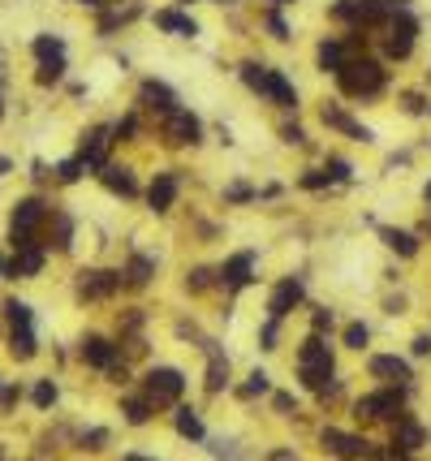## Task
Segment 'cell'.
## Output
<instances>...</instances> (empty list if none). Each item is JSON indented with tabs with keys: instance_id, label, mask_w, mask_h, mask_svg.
<instances>
[{
	"instance_id": "43",
	"label": "cell",
	"mask_w": 431,
	"mask_h": 461,
	"mask_svg": "<svg viewBox=\"0 0 431 461\" xmlns=\"http://www.w3.org/2000/svg\"><path fill=\"white\" fill-rule=\"evenodd\" d=\"M323 328H332V311H315V332H323Z\"/></svg>"
},
{
	"instance_id": "22",
	"label": "cell",
	"mask_w": 431,
	"mask_h": 461,
	"mask_svg": "<svg viewBox=\"0 0 431 461\" xmlns=\"http://www.w3.org/2000/svg\"><path fill=\"white\" fill-rule=\"evenodd\" d=\"M99 177H103V186L108 190H117V194H134L138 186H134V177H130V169H99Z\"/></svg>"
},
{
	"instance_id": "1",
	"label": "cell",
	"mask_w": 431,
	"mask_h": 461,
	"mask_svg": "<svg viewBox=\"0 0 431 461\" xmlns=\"http://www.w3.org/2000/svg\"><path fill=\"white\" fill-rule=\"evenodd\" d=\"M298 375L306 380V388H315V392H323V397L337 392V384H332V349L323 345L319 336H310V341L302 345V353H298Z\"/></svg>"
},
{
	"instance_id": "51",
	"label": "cell",
	"mask_w": 431,
	"mask_h": 461,
	"mask_svg": "<svg viewBox=\"0 0 431 461\" xmlns=\"http://www.w3.org/2000/svg\"><path fill=\"white\" fill-rule=\"evenodd\" d=\"M78 5H91V9H95V5H103V0H78Z\"/></svg>"
},
{
	"instance_id": "56",
	"label": "cell",
	"mask_w": 431,
	"mask_h": 461,
	"mask_svg": "<svg viewBox=\"0 0 431 461\" xmlns=\"http://www.w3.org/2000/svg\"><path fill=\"white\" fill-rule=\"evenodd\" d=\"M142 461H147V457H142Z\"/></svg>"
},
{
	"instance_id": "10",
	"label": "cell",
	"mask_w": 431,
	"mask_h": 461,
	"mask_svg": "<svg viewBox=\"0 0 431 461\" xmlns=\"http://www.w3.org/2000/svg\"><path fill=\"white\" fill-rule=\"evenodd\" d=\"M39 268H43V250H39V246H22L0 272H5L9 280H18V276H39Z\"/></svg>"
},
{
	"instance_id": "4",
	"label": "cell",
	"mask_w": 431,
	"mask_h": 461,
	"mask_svg": "<svg viewBox=\"0 0 431 461\" xmlns=\"http://www.w3.org/2000/svg\"><path fill=\"white\" fill-rule=\"evenodd\" d=\"M181 388H186V375L173 371V367H151V371H147V401H151V405H169V401H177Z\"/></svg>"
},
{
	"instance_id": "7",
	"label": "cell",
	"mask_w": 431,
	"mask_h": 461,
	"mask_svg": "<svg viewBox=\"0 0 431 461\" xmlns=\"http://www.w3.org/2000/svg\"><path fill=\"white\" fill-rule=\"evenodd\" d=\"M358 419H397L401 414V392H371L354 405Z\"/></svg>"
},
{
	"instance_id": "15",
	"label": "cell",
	"mask_w": 431,
	"mask_h": 461,
	"mask_svg": "<svg viewBox=\"0 0 431 461\" xmlns=\"http://www.w3.org/2000/svg\"><path fill=\"white\" fill-rule=\"evenodd\" d=\"M82 358H86L91 367H99V371H113V363H117V349L108 345L103 336H86V341H82Z\"/></svg>"
},
{
	"instance_id": "31",
	"label": "cell",
	"mask_w": 431,
	"mask_h": 461,
	"mask_svg": "<svg viewBox=\"0 0 431 461\" xmlns=\"http://www.w3.org/2000/svg\"><path fill=\"white\" fill-rule=\"evenodd\" d=\"M125 419H130L134 427H142V423L151 419V401H138V397H130V401H125Z\"/></svg>"
},
{
	"instance_id": "50",
	"label": "cell",
	"mask_w": 431,
	"mask_h": 461,
	"mask_svg": "<svg viewBox=\"0 0 431 461\" xmlns=\"http://www.w3.org/2000/svg\"><path fill=\"white\" fill-rule=\"evenodd\" d=\"M272 461H293V453H272Z\"/></svg>"
},
{
	"instance_id": "8",
	"label": "cell",
	"mask_w": 431,
	"mask_h": 461,
	"mask_svg": "<svg viewBox=\"0 0 431 461\" xmlns=\"http://www.w3.org/2000/svg\"><path fill=\"white\" fill-rule=\"evenodd\" d=\"M319 440H323V448H332V453H337V457H345V461H354V457H375V448H371L366 440L345 436V431H337V427H328Z\"/></svg>"
},
{
	"instance_id": "24",
	"label": "cell",
	"mask_w": 431,
	"mask_h": 461,
	"mask_svg": "<svg viewBox=\"0 0 431 461\" xmlns=\"http://www.w3.org/2000/svg\"><path fill=\"white\" fill-rule=\"evenodd\" d=\"M9 349H13V358H35L39 341H35V332H30V328H13V336H9Z\"/></svg>"
},
{
	"instance_id": "52",
	"label": "cell",
	"mask_w": 431,
	"mask_h": 461,
	"mask_svg": "<svg viewBox=\"0 0 431 461\" xmlns=\"http://www.w3.org/2000/svg\"><path fill=\"white\" fill-rule=\"evenodd\" d=\"M427 198H431V181H427Z\"/></svg>"
},
{
	"instance_id": "32",
	"label": "cell",
	"mask_w": 431,
	"mask_h": 461,
	"mask_svg": "<svg viewBox=\"0 0 431 461\" xmlns=\"http://www.w3.org/2000/svg\"><path fill=\"white\" fill-rule=\"evenodd\" d=\"M151 272H155V263H151V259H142V254H134V263H130V280H134V285H147V280H151Z\"/></svg>"
},
{
	"instance_id": "28",
	"label": "cell",
	"mask_w": 431,
	"mask_h": 461,
	"mask_svg": "<svg viewBox=\"0 0 431 461\" xmlns=\"http://www.w3.org/2000/svg\"><path fill=\"white\" fill-rule=\"evenodd\" d=\"M35 57H39V61L65 57V43H61V39H47V35H39V39H35Z\"/></svg>"
},
{
	"instance_id": "41",
	"label": "cell",
	"mask_w": 431,
	"mask_h": 461,
	"mask_svg": "<svg viewBox=\"0 0 431 461\" xmlns=\"http://www.w3.org/2000/svg\"><path fill=\"white\" fill-rule=\"evenodd\" d=\"M302 186H306V190H319V186H328V177H323V173H306Z\"/></svg>"
},
{
	"instance_id": "29",
	"label": "cell",
	"mask_w": 431,
	"mask_h": 461,
	"mask_svg": "<svg viewBox=\"0 0 431 461\" xmlns=\"http://www.w3.org/2000/svg\"><path fill=\"white\" fill-rule=\"evenodd\" d=\"M30 401H35L39 409H47V405H57V384H52V380H39V384L30 388Z\"/></svg>"
},
{
	"instance_id": "19",
	"label": "cell",
	"mask_w": 431,
	"mask_h": 461,
	"mask_svg": "<svg viewBox=\"0 0 431 461\" xmlns=\"http://www.w3.org/2000/svg\"><path fill=\"white\" fill-rule=\"evenodd\" d=\"M250 268H254V254H237V259H229V263H225L220 280H225L229 289H242V285L250 280Z\"/></svg>"
},
{
	"instance_id": "20",
	"label": "cell",
	"mask_w": 431,
	"mask_h": 461,
	"mask_svg": "<svg viewBox=\"0 0 431 461\" xmlns=\"http://www.w3.org/2000/svg\"><path fill=\"white\" fill-rule=\"evenodd\" d=\"M142 104L155 108V113H169V108L177 104V95H173L164 82H142Z\"/></svg>"
},
{
	"instance_id": "6",
	"label": "cell",
	"mask_w": 431,
	"mask_h": 461,
	"mask_svg": "<svg viewBox=\"0 0 431 461\" xmlns=\"http://www.w3.org/2000/svg\"><path fill=\"white\" fill-rule=\"evenodd\" d=\"M393 22V30H388V39H384V47H388V57H397V61H405L410 57V47H414V35H418V22L401 9V13H393L388 18Z\"/></svg>"
},
{
	"instance_id": "42",
	"label": "cell",
	"mask_w": 431,
	"mask_h": 461,
	"mask_svg": "<svg viewBox=\"0 0 431 461\" xmlns=\"http://www.w3.org/2000/svg\"><path fill=\"white\" fill-rule=\"evenodd\" d=\"M263 349H276V319L263 328Z\"/></svg>"
},
{
	"instance_id": "49",
	"label": "cell",
	"mask_w": 431,
	"mask_h": 461,
	"mask_svg": "<svg viewBox=\"0 0 431 461\" xmlns=\"http://www.w3.org/2000/svg\"><path fill=\"white\" fill-rule=\"evenodd\" d=\"M134 130H138V121H134V117H125V121H121V125H117V134H125V138H130V134H134Z\"/></svg>"
},
{
	"instance_id": "34",
	"label": "cell",
	"mask_w": 431,
	"mask_h": 461,
	"mask_svg": "<svg viewBox=\"0 0 431 461\" xmlns=\"http://www.w3.org/2000/svg\"><path fill=\"white\" fill-rule=\"evenodd\" d=\"M82 169H86L82 160H61V164H57V177H61V181H78Z\"/></svg>"
},
{
	"instance_id": "38",
	"label": "cell",
	"mask_w": 431,
	"mask_h": 461,
	"mask_svg": "<svg viewBox=\"0 0 431 461\" xmlns=\"http://www.w3.org/2000/svg\"><path fill=\"white\" fill-rule=\"evenodd\" d=\"M69 237H74V224L61 216V220H57V246H61V250H69Z\"/></svg>"
},
{
	"instance_id": "18",
	"label": "cell",
	"mask_w": 431,
	"mask_h": 461,
	"mask_svg": "<svg viewBox=\"0 0 431 461\" xmlns=\"http://www.w3.org/2000/svg\"><path fill=\"white\" fill-rule=\"evenodd\" d=\"M155 26H159V30H177V35H186V39H194V35H198L194 18L177 13V9H159V13H155Z\"/></svg>"
},
{
	"instance_id": "13",
	"label": "cell",
	"mask_w": 431,
	"mask_h": 461,
	"mask_svg": "<svg viewBox=\"0 0 431 461\" xmlns=\"http://www.w3.org/2000/svg\"><path fill=\"white\" fill-rule=\"evenodd\" d=\"M173 198H177V173H159V177L151 181V190H147L151 212H169Z\"/></svg>"
},
{
	"instance_id": "17",
	"label": "cell",
	"mask_w": 431,
	"mask_h": 461,
	"mask_svg": "<svg viewBox=\"0 0 431 461\" xmlns=\"http://www.w3.org/2000/svg\"><path fill=\"white\" fill-rule=\"evenodd\" d=\"M323 125H332V130H341V134H349V138H358V142H371V130L358 125L354 117H345V113L332 108V104H323Z\"/></svg>"
},
{
	"instance_id": "47",
	"label": "cell",
	"mask_w": 431,
	"mask_h": 461,
	"mask_svg": "<svg viewBox=\"0 0 431 461\" xmlns=\"http://www.w3.org/2000/svg\"><path fill=\"white\" fill-rule=\"evenodd\" d=\"M414 353L427 358V353H431V336H418V341H414Z\"/></svg>"
},
{
	"instance_id": "21",
	"label": "cell",
	"mask_w": 431,
	"mask_h": 461,
	"mask_svg": "<svg viewBox=\"0 0 431 461\" xmlns=\"http://www.w3.org/2000/svg\"><path fill=\"white\" fill-rule=\"evenodd\" d=\"M422 440H427V431H422L418 423L401 419V427H397V448H401V453H414V448H422Z\"/></svg>"
},
{
	"instance_id": "39",
	"label": "cell",
	"mask_w": 431,
	"mask_h": 461,
	"mask_svg": "<svg viewBox=\"0 0 431 461\" xmlns=\"http://www.w3.org/2000/svg\"><path fill=\"white\" fill-rule=\"evenodd\" d=\"M267 30H272L276 39H289V26H285V18H281V13H267Z\"/></svg>"
},
{
	"instance_id": "35",
	"label": "cell",
	"mask_w": 431,
	"mask_h": 461,
	"mask_svg": "<svg viewBox=\"0 0 431 461\" xmlns=\"http://www.w3.org/2000/svg\"><path fill=\"white\" fill-rule=\"evenodd\" d=\"M259 392H267V375H263V371H254V375L246 380V388H242V397H259Z\"/></svg>"
},
{
	"instance_id": "5",
	"label": "cell",
	"mask_w": 431,
	"mask_h": 461,
	"mask_svg": "<svg viewBox=\"0 0 431 461\" xmlns=\"http://www.w3.org/2000/svg\"><path fill=\"white\" fill-rule=\"evenodd\" d=\"M43 203L39 198H26V203H18V212H13V229H9V237H13V250H22V246H35V229L43 224Z\"/></svg>"
},
{
	"instance_id": "11",
	"label": "cell",
	"mask_w": 431,
	"mask_h": 461,
	"mask_svg": "<svg viewBox=\"0 0 431 461\" xmlns=\"http://www.w3.org/2000/svg\"><path fill=\"white\" fill-rule=\"evenodd\" d=\"M108 134H113V130H91L86 138H82V164L86 169H103L108 164V142H113V138H108Z\"/></svg>"
},
{
	"instance_id": "46",
	"label": "cell",
	"mask_w": 431,
	"mask_h": 461,
	"mask_svg": "<svg viewBox=\"0 0 431 461\" xmlns=\"http://www.w3.org/2000/svg\"><path fill=\"white\" fill-rule=\"evenodd\" d=\"M108 440V431H91V436H82V444H91V448H99Z\"/></svg>"
},
{
	"instance_id": "40",
	"label": "cell",
	"mask_w": 431,
	"mask_h": 461,
	"mask_svg": "<svg viewBox=\"0 0 431 461\" xmlns=\"http://www.w3.org/2000/svg\"><path fill=\"white\" fill-rule=\"evenodd\" d=\"M207 285H211V272H207V268L190 272V289H194V293H198V289H207Z\"/></svg>"
},
{
	"instance_id": "27",
	"label": "cell",
	"mask_w": 431,
	"mask_h": 461,
	"mask_svg": "<svg viewBox=\"0 0 431 461\" xmlns=\"http://www.w3.org/2000/svg\"><path fill=\"white\" fill-rule=\"evenodd\" d=\"M177 431H181L186 440H203V423H198L194 409H177Z\"/></svg>"
},
{
	"instance_id": "9",
	"label": "cell",
	"mask_w": 431,
	"mask_h": 461,
	"mask_svg": "<svg viewBox=\"0 0 431 461\" xmlns=\"http://www.w3.org/2000/svg\"><path fill=\"white\" fill-rule=\"evenodd\" d=\"M164 138L186 147V142H198V121L186 113V108H169L164 113Z\"/></svg>"
},
{
	"instance_id": "2",
	"label": "cell",
	"mask_w": 431,
	"mask_h": 461,
	"mask_svg": "<svg viewBox=\"0 0 431 461\" xmlns=\"http://www.w3.org/2000/svg\"><path fill=\"white\" fill-rule=\"evenodd\" d=\"M337 82L345 95H380L384 91V69L375 61H345L337 69Z\"/></svg>"
},
{
	"instance_id": "23",
	"label": "cell",
	"mask_w": 431,
	"mask_h": 461,
	"mask_svg": "<svg viewBox=\"0 0 431 461\" xmlns=\"http://www.w3.org/2000/svg\"><path fill=\"white\" fill-rule=\"evenodd\" d=\"M225 384H229V363H225V358L211 349V367H207V392H220Z\"/></svg>"
},
{
	"instance_id": "45",
	"label": "cell",
	"mask_w": 431,
	"mask_h": 461,
	"mask_svg": "<svg viewBox=\"0 0 431 461\" xmlns=\"http://www.w3.org/2000/svg\"><path fill=\"white\" fill-rule=\"evenodd\" d=\"M281 134H285V142H306V134H302V130H298V125H285V130H281Z\"/></svg>"
},
{
	"instance_id": "55",
	"label": "cell",
	"mask_w": 431,
	"mask_h": 461,
	"mask_svg": "<svg viewBox=\"0 0 431 461\" xmlns=\"http://www.w3.org/2000/svg\"><path fill=\"white\" fill-rule=\"evenodd\" d=\"M427 224H431V220H427Z\"/></svg>"
},
{
	"instance_id": "3",
	"label": "cell",
	"mask_w": 431,
	"mask_h": 461,
	"mask_svg": "<svg viewBox=\"0 0 431 461\" xmlns=\"http://www.w3.org/2000/svg\"><path fill=\"white\" fill-rule=\"evenodd\" d=\"M242 78H246V86H254V91H263V95H272L281 108H298V91L276 74V69H263V65H242Z\"/></svg>"
},
{
	"instance_id": "25",
	"label": "cell",
	"mask_w": 431,
	"mask_h": 461,
	"mask_svg": "<svg viewBox=\"0 0 431 461\" xmlns=\"http://www.w3.org/2000/svg\"><path fill=\"white\" fill-rule=\"evenodd\" d=\"M384 241H388L397 254H405V259H410V254H418V237H414V233H401V229H384Z\"/></svg>"
},
{
	"instance_id": "33",
	"label": "cell",
	"mask_w": 431,
	"mask_h": 461,
	"mask_svg": "<svg viewBox=\"0 0 431 461\" xmlns=\"http://www.w3.org/2000/svg\"><path fill=\"white\" fill-rule=\"evenodd\" d=\"M61 74H65V57H52V61L39 65V82H57Z\"/></svg>"
},
{
	"instance_id": "16",
	"label": "cell",
	"mask_w": 431,
	"mask_h": 461,
	"mask_svg": "<svg viewBox=\"0 0 431 461\" xmlns=\"http://www.w3.org/2000/svg\"><path fill=\"white\" fill-rule=\"evenodd\" d=\"M371 375H380V380H397V384H410V363H401V358L393 353H380V358H371Z\"/></svg>"
},
{
	"instance_id": "12",
	"label": "cell",
	"mask_w": 431,
	"mask_h": 461,
	"mask_svg": "<svg viewBox=\"0 0 431 461\" xmlns=\"http://www.w3.org/2000/svg\"><path fill=\"white\" fill-rule=\"evenodd\" d=\"M78 289H82V297H108L121 289V272H82Z\"/></svg>"
},
{
	"instance_id": "54",
	"label": "cell",
	"mask_w": 431,
	"mask_h": 461,
	"mask_svg": "<svg viewBox=\"0 0 431 461\" xmlns=\"http://www.w3.org/2000/svg\"><path fill=\"white\" fill-rule=\"evenodd\" d=\"M0 117H5V108H0Z\"/></svg>"
},
{
	"instance_id": "44",
	"label": "cell",
	"mask_w": 431,
	"mask_h": 461,
	"mask_svg": "<svg viewBox=\"0 0 431 461\" xmlns=\"http://www.w3.org/2000/svg\"><path fill=\"white\" fill-rule=\"evenodd\" d=\"M272 405L285 414V409H293V397H289V392H276V397H272Z\"/></svg>"
},
{
	"instance_id": "37",
	"label": "cell",
	"mask_w": 431,
	"mask_h": 461,
	"mask_svg": "<svg viewBox=\"0 0 431 461\" xmlns=\"http://www.w3.org/2000/svg\"><path fill=\"white\" fill-rule=\"evenodd\" d=\"M345 345L362 349V345H366V328H362V324H349V328H345Z\"/></svg>"
},
{
	"instance_id": "36",
	"label": "cell",
	"mask_w": 431,
	"mask_h": 461,
	"mask_svg": "<svg viewBox=\"0 0 431 461\" xmlns=\"http://www.w3.org/2000/svg\"><path fill=\"white\" fill-rule=\"evenodd\" d=\"M323 177H328V181H349V164L345 160H332L328 169H323Z\"/></svg>"
},
{
	"instance_id": "26",
	"label": "cell",
	"mask_w": 431,
	"mask_h": 461,
	"mask_svg": "<svg viewBox=\"0 0 431 461\" xmlns=\"http://www.w3.org/2000/svg\"><path fill=\"white\" fill-rule=\"evenodd\" d=\"M345 61H349V57H345L341 43H319V69H332V74H337Z\"/></svg>"
},
{
	"instance_id": "53",
	"label": "cell",
	"mask_w": 431,
	"mask_h": 461,
	"mask_svg": "<svg viewBox=\"0 0 431 461\" xmlns=\"http://www.w3.org/2000/svg\"><path fill=\"white\" fill-rule=\"evenodd\" d=\"M276 5H289V0H276Z\"/></svg>"
},
{
	"instance_id": "30",
	"label": "cell",
	"mask_w": 431,
	"mask_h": 461,
	"mask_svg": "<svg viewBox=\"0 0 431 461\" xmlns=\"http://www.w3.org/2000/svg\"><path fill=\"white\" fill-rule=\"evenodd\" d=\"M5 315H9V324H13V328H30V306H26V302H18V297H13V302H5Z\"/></svg>"
},
{
	"instance_id": "48",
	"label": "cell",
	"mask_w": 431,
	"mask_h": 461,
	"mask_svg": "<svg viewBox=\"0 0 431 461\" xmlns=\"http://www.w3.org/2000/svg\"><path fill=\"white\" fill-rule=\"evenodd\" d=\"M0 405H5V409L18 405V388H5V392H0Z\"/></svg>"
},
{
	"instance_id": "14",
	"label": "cell",
	"mask_w": 431,
	"mask_h": 461,
	"mask_svg": "<svg viewBox=\"0 0 431 461\" xmlns=\"http://www.w3.org/2000/svg\"><path fill=\"white\" fill-rule=\"evenodd\" d=\"M298 302H302V280H281L276 293H272V302H267V311H272V319H285Z\"/></svg>"
}]
</instances>
